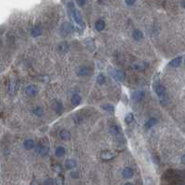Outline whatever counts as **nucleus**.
I'll use <instances>...</instances> for the list:
<instances>
[{
  "label": "nucleus",
  "mask_w": 185,
  "mask_h": 185,
  "mask_svg": "<svg viewBox=\"0 0 185 185\" xmlns=\"http://www.w3.org/2000/svg\"><path fill=\"white\" fill-rule=\"evenodd\" d=\"M68 8H69V14L72 16V18L74 19V20L76 21V22H77L80 26L84 27V22H83V19H81V13L78 11L77 9H75L74 5H73L71 2H69V3L68 4Z\"/></svg>",
  "instance_id": "obj_1"
},
{
  "label": "nucleus",
  "mask_w": 185,
  "mask_h": 185,
  "mask_svg": "<svg viewBox=\"0 0 185 185\" xmlns=\"http://www.w3.org/2000/svg\"><path fill=\"white\" fill-rule=\"evenodd\" d=\"M25 92L29 97H34L38 94V88L34 84L28 85L25 89Z\"/></svg>",
  "instance_id": "obj_2"
},
{
  "label": "nucleus",
  "mask_w": 185,
  "mask_h": 185,
  "mask_svg": "<svg viewBox=\"0 0 185 185\" xmlns=\"http://www.w3.org/2000/svg\"><path fill=\"white\" fill-rule=\"evenodd\" d=\"M112 76L116 81H121L125 78V72L122 71V70H121V69H114L112 71Z\"/></svg>",
  "instance_id": "obj_3"
},
{
  "label": "nucleus",
  "mask_w": 185,
  "mask_h": 185,
  "mask_svg": "<svg viewBox=\"0 0 185 185\" xmlns=\"http://www.w3.org/2000/svg\"><path fill=\"white\" fill-rule=\"evenodd\" d=\"M38 153H39L41 156H45L48 154V152H49V147H48V144H43L40 143L39 145H38Z\"/></svg>",
  "instance_id": "obj_4"
},
{
  "label": "nucleus",
  "mask_w": 185,
  "mask_h": 185,
  "mask_svg": "<svg viewBox=\"0 0 185 185\" xmlns=\"http://www.w3.org/2000/svg\"><path fill=\"white\" fill-rule=\"evenodd\" d=\"M116 156V153H113V152L110 151H105L101 153V158L104 160H110L112 158Z\"/></svg>",
  "instance_id": "obj_5"
},
{
  "label": "nucleus",
  "mask_w": 185,
  "mask_h": 185,
  "mask_svg": "<svg viewBox=\"0 0 185 185\" xmlns=\"http://www.w3.org/2000/svg\"><path fill=\"white\" fill-rule=\"evenodd\" d=\"M156 95H158L160 98L162 99L163 97H166V94H167V90L163 85H158L156 88Z\"/></svg>",
  "instance_id": "obj_6"
},
{
  "label": "nucleus",
  "mask_w": 185,
  "mask_h": 185,
  "mask_svg": "<svg viewBox=\"0 0 185 185\" xmlns=\"http://www.w3.org/2000/svg\"><path fill=\"white\" fill-rule=\"evenodd\" d=\"M144 96H145V92L144 91H136L132 95V98L133 100L139 102L141 100H143L144 98Z\"/></svg>",
  "instance_id": "obj_7"
},
{
  "label": "nucleus",
  "mask_w": 185,
  "mask_h": 185,
  "mask_svg": "<svg viewBox=\"0 0 185 185\" xmlns=\"http://www.w3.org/2000/svg\"><path fill=\"white\" fill-rule=\"evenodd\" d=\"M34 146H35V143H34V141L32 139L25 140L23 143V147L26 150H32V148H34Z\"/></svg>",
  "instance_id": "obj_8"
},
{
  "label": "nucleus",
  "mask_w": 185,
  "mask_h": 185,
  "mask_svg": "<svg viewBox=\"0 0 185 185\" xmlns=\"http://www.w3.org/2000/svg\"><path fill=\"white\" fill-rule=\"evenodd\" d=\"M91 69L88 68V67H81L78 69V71H77V74L79 76H87V75H89L91 73Z\"/></svg>",
  "instance_id": "obj_9"
},
{
  "label": "nucleus",
  "mask_w": 185,
  "mask_h": 185,
  "mask_svg": "<svg viewBox=\"0 0 185 185\" xmlns=\"http://www.w3.org/2000/svg\"><path fill=\"white\" fill-rule=\"evenodd\" d=\"M122 175L125 179H130L133 176V171L130 167H125L122 171Z\"/></svg>",
  "instance_id": "obj_10"
},
{
  "label": "nucleus",
  "mask_w": 185,
  "mask_h": 185,
  "mask_svg": "<svg viewBox=\"0 0 185 185\" xmlns=\"http://www.w3.org/2000/svg\"><path fill=\"white\" fill-rule=\"evenodd\" d=\"M132 37H133V39L136 40V41H139L141 39H143L144 38V34H143V32L141 31V30H134L133 32H132Z\"/></svg>",
  "instance_id": "obj_11"
},
{
  "label": "nucleus",
  "mask_w": 185,
  "mask_h": 185,
  "mask_svg": "<svg viewBox=\"0 0 185 185\" xmlns=\"http://www.w3.org/2000/svg\"><path fill=\"white\" fill-rule=\"evenodd\" d=\"M181 60H182V57H178L176 58H174V59H172V60L170 61V66L171 68H177V67L179 66V65H181Z\"/></svg>",
  "instance_id": "obj_12"
},
{
  "label": "nucleus",
  "mask_w": 185,
  "mask_h": 185,
  "mask_svg": "<svg viewBox=\"0 0 185 185\" xmlns=\"http://www.w3.org/2000/svg\"><path fill=\"white\" fill-rule=\"evenodd\" d=\"M76 165H77V162L74 159H68L65 163V167H66L67 170H72L76 167Z\"/></svg>",
  "instance_id": "obj_13"
},
{
  "label": "nucleus",
  "mask_w": 185,
  "mask_h": 185,
  "mask_svg": "<svg viewBox=\"0 0 185 185\" xmlns=\"http://www.w3.org/2000/svg\"><path fill=\"white\" fill-rule=\"evenodd\" d=\"M59 136H60V138L64 141H68L70 139V132H69V130H62L60 133H59Z\"/></svg>",
  "instance_id": "obj_14"
},
{
  "label": "nucleus",
  "mask_w": 185,
  "mask_h": 185,
  "mask_svg": "<svg viewBox=\"0 0 185 185\" xmlns=\"http://www.w3.org/2000/svg\"><path fill=\"white\" fill-rule=\"evenodd\" d=\"M42 32H43V31H42L41 27L36 26V27H34V28L32 30L31 34H32V37H38V36H40L42 34Z\"/></svg>",
  "instance_id": "obj_15"
},
{
  "label": "nucleus",
  "mask_w": 185,
  "mask_h": 185,
  "mask_svg": "<svg viewBox=\"0 0 185 185\" xmlns=\"http://www.w3.org/2000/svg\"><path fill=\"white\" fill-rule=\"evenodd\" d=\"M105 27H106V23H105L104 20H97L95 22V29H96V31L101 32V31H103L105 29Z\"/></svg>",
  "instance_id": "obj_16"
},
{
  "label": "nucleus",
  "mask_w": 185,
  "mask_h": 185,
  "mask_svg": "<svg viewBox=\"0 0 185 185\" xmlns=\"http://www.w3.org/2000/svg\"><path fill=\"white\" fill-rule=\"evenodd\" d=\"M81 102V97L79 95H74L71 98V104L72 106H79Z\"/></svg>",
  "instance_id": "obj_17"
},
{
  "label": "nucleus",
  "mask_w": 185,
  "mask_h": 185,
  "mask_svg": "<svg viewBox=\"0 0 185 185\" xmlns=\"http://www.w3.org/2000/svg\"><path fill=\"white\" fill-rule=\"evenodd\" d=\"M72 30V26L70 25L69 23H64L63 26L61 27V31L64 32L65 34H69V32H70Z\"/></svg>",
  "instance_id": "obj_18"
},
{
  "label": "nucleus",
  "mask_w": 185,
  "mask_h": 185,
  "mask_svg": "<svg viewBox=\"0 0 185 185\" xmlns=\"http://www.w3.org/2000/svg\"><path fill=\"white\" fill-rule=\"evenodd\" d=\"M54 109H55V111H56L57 114H61L62 111H63V106H62L61 103L56 102L55 105H54Z\"/></svg>",
  "instance_id": "obj_19"
},
{
  "label": "nucleus",
  "mask_w": 185,
  "mask_h": 185,
  "mask_svg": "<svg viewBox=\"0 0 185 185\" xmlns=\"http://www.w3.org/2000/svg\"><path fill=\"white\" fill-rule=\"evenodd\" d=\"M65 153H66V150H65L64 147H62V146H58V147L56 149V156L57 157H62Z\"/></svg>",
  "instance_id": "obj_20"
},
{
  "label": "nucleus",
  "mask_w": 185,
  "mask_h": 185,
  "mask_svg": "<svg viewBox=\"0 0 185 185\" xmlns=\"http://www.w3.org/2000/svg\"><path fill=\"white\" fill-rule=\"evenodd\" d=\"M156 122H157L156 119L154 118H152L148 119V121H146V123H145V128H147V129L152 128V127L155 126V125L156 124Z\"/></svg>",
  "instance_id": "obj_21"
},
{
  "label": "nucleus",
  "mask_w": 185,
  "mask_h": 185,
  "mask_svg": "<svg viewBox=\"0 0 185 185\" xmlns=\"http://www.w3.org/2000/svg\"><path fill=\"white\" fill-rule=\"evenodd\" d=\"M109 132L112 135H118L119 133H121V130H119L118 126H111L110 129H109Z\"/></svg>",
  "instance_id": "obj_22"
},
{
  "label": "nucleus",
  "mask_w": 185,
  "mask_h": 185,
  "mask_svg": "<svg viewBox=\"0 0 185 185\" xmlns=\"http://www.w3.org/2000/svg\"><path fill=\"white\" fill-rule=\"evenodd\" d=\"M43 113V108L41 107H36L34 109V114L37 117H42Z\"/></svg>",
  "instance_id": "obj_23"
},
{
  "label": "nucleus",
  "mask_w": 185,
  "mask_h": 185,
  "mask_svg": "<svg viewBox=\"0 0 185 185\" xmlns=\"http://www.w3.org/2000/svg\"><path fill=\"white\" fill-rule=\"evenodd\" d=\"M146 66H147V65L145 63H137V64H133L132 68L134 69H145Z\"/></svg>",
  "instance_id": "obj_24"
},
{
  "label": "nucleus",
  "mask_w": 185,
  "mask_h": 185,
  "mask_svg": "<svg viewBox=\"0 0 185 185\" xmlns=\"http://www.w3.org/2000/svg\"><path fill=\"white\" fill-rule=\"evenodd\" d=\"M96 81L99 84H103V83H105V81H106V77L104 75H103L102 73H99L98 76H97V78H96Z\"/></svg>",
  "instance_id": "obj_25"
},
{
  "label": "nucleus",
  "mask_w": 185,
  "mask_h": 185,
  "mask_svg": "<svg viewBox=\"0 0 185 185\" xmlns=\"http://www.w3.org/2000/svg\"><path fill=\"white\" fill-rule=\"evenodd\" d=\"M102 108L106 111H109V112H113L114 111V107L110 104H106V105H103L102 106Z\"/></svg>",
  "instance_id": "obj_26"
},
{
  "label": "nucleus",
  "mask_w": 185,
  "mask_h": 185,
  "mask_svg": "<svg viewBox=\"0 0 185 185\" xmlns=\"http://www.w3.org/2000/svg\"><path fill=\"white\" fill-rule=\"evenodd\" d=\"M56 185H64V178L62 175H58L56 179Z\"/></svg>",
  "instance_id": "obj_27"
},
{
  "label": "nucleus",
  "mask_w": 185,
  "mask_h": 185,
  "mask_svg": "<svg viewBox=\"0 0 185 185\" xmlns=\"http://www.w3.org/2000/svg\"><path fill=\"white\" fill-rule=\"evenodd\" d=\"M132 121H133V115H132V113H129L128 115H127L126 117H125V122L128 123V124H130Z\"/></svg>",
  "instance_id": "obj_28"
},
{
  "label": "nucleus",
  "mask_w": 185,
  "mask_h": 185,
  "mask_svg": "<svg viewBox=\"0 0 185 185\" xmlns=\"http://www.w3.org/2000/svg\"><path fill=\"white\" fill-rule=\"evenodd\" d=\"M43 185H54V179H47L43 182Z\"/></svg>",
  "instance_id": "obj_29"
},
{
  "label": "nucleus",
  "mask_w": 185,
  "mask_h": 185,
  "mask_svg": "<svg viewBox=\"0 0 185 185\" xmlns=\"http://www.w3.org/2000/svg\"><path fill=\"white\" fill-rule=\"evenodd\" d=\"M125 3L129 6H132V5L135 3V0H125Z\"/></svg>",
  "instance_id": "obj_30"
},
{
  "label": "nucleus",
  "mask_w": 185,
  "mask_h": 185,
  "mask_svg": "<svg viewBox=\"0 0 185 185\" xmlns=\"http://www.w3.org/2000/svg\"><path fill=\"white\" fill-rule=\"evenodd\" d=\"M76 1H77V3H78L79 6H80V7H81V6H83V5L85 4L86 0H76Z\"/></svg>",
  "instance_id": "obj_31"
},
{
  "label": "nucleus",
  "mask_w": 185,
  "mask_h": 185,
  "mask_svg": "<svg viewBox=\"0 0 185 185\" xmlns=\"http://www.w3.org/2000/svg\"><path fill=\"white\" fill-rule=\"evenodd\" d=\"M71 177H72V178H78V177H79V176H78V173H77V172H75V173L72 172V173H71Z\"/></svg>",
  "instance_id": "obj_32"
},
{
  "label": "nucleus",
  "mask_w": 185,
  "mask_h": 185,
  "mask_svg": "<svg viewBox=\"0 0 185 185\" xmlns=\"http://www.w3.org/2000/svg\"><path fill=\"white\" fill-rule=\"evenodd\" d=\"M181 163L185 165V155H183L182 157H181Z\"/></svg>",
  "instance_id": "obj_33"
},
{
  "label": "nucleus",
  "mask_w": 185,
  "mask_h": 185,
  "mask_svg": "<svg viewBox=\"0 0 185 185\" xmlns=\"http://www.w3.org/2000/svg\"><path fill=\"white\" fill-rule=\"evenodd\" d=\"M31 185H38V183H37L36 181H32V182L31 183Z\"/></svg>",
  "instance_id": "obj_34"
},
{
  "label": "nucleus",
  "mask_w": 185,
  "mask_h": 185,
  "mask_svg": "<svg viewBox=\"0 0 185 185\" xmlns=\"http://www.w3.org/2000/svg\"><path fill=\"white\" fill-rule=\"evenodd\" d=\"M125 185H133V184H132V183H130V182H127Z\"/></svg>",
  "instance_id": "obj_35"
},
{
  "label": "nucleus",
  "mask_w": 185,
  "mask_h": 185,
  "mask_svg": "<svg viewBox=\"0 0 185 185\" xmlns=\"http://www.w3.org/2000/svg\"><path fill=\"white\" fill-rule=\"evenodd\" d=\"M184 64H185V60H184Z\"/></svg>",
  "instance_id": "obj_36"
}]
</instances>
